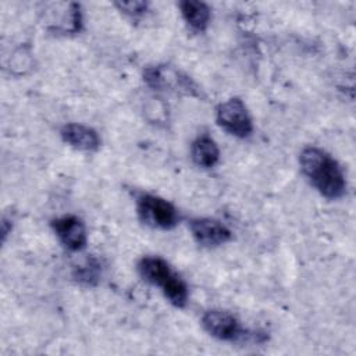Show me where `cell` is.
I'll return each mask as SVG.
<instances>
[{
    "instance_id": "obj_6",
    "label": "cell",
    "mask_w": 356,
    "mask_h": 356,
    "mask_svg": "<svg viewBox=\"0 0 356 356\" xmlns=\"http://www.w3.org/2000/svg\"><path fill=\"white\" fill-rule=\"evenodd\" d=\"M202 325L211 337L221 341H235L243 337L239 321L227 310L213 309L206 312L202 317Z\"/></svg>"
},
{
    "instance_id": "obj_13",
    "label": "cell",
    "mask_w": 356,
    "mask_h": 356,
    "mask_svg": "<svg viewBox=\"0 0 356 356\" xmlns=\"http://www.w3.org/2000/svg\"><path fill=\"white\" fill-rule=\"evenodd\" d=\"M114 6L122 11L124 14H128L131 17H139L147 10L146 1H115Z\"/></svg>"
},
{
    "instance_id": "obj_3",
    "label": "cell",
    "mask_w": 356,
    "mask_h": 356,
    "mask_svg": "<svg viewBox=\"0 0 356 356\" xmlns=\"http://www.w3.org/2000/svg\"><path fill=\"white\" fill-rule=\"evenodd\" d=\"M136 210L140 221L152 228L172 229L179 221L175 206L156 195H140L136 200Z\"/></svg>"
},
{
    "instance_id": "obj_10",
    "label": "cell",
    "mask_w": 356,
    "mask_h": 356,
    "mask_svg": "<svg viewBox=\"0 0 356 356\" xmlns=\"http://www.w3.org/2000/svg\"><path fill=\"white\" fill-rule=\"evenodd\" d=\"M181 14L185 19V22L196 32L206 31L209 22H210V8L203 1L196 0H184L179 3Z\"/></svg>"
},
{
    "instance_id": "obj_14",
    "label": "cell",
    "mask_w": 356,
    "mask_h": 356,
    "mask_svg": "<svg viewBox=\"0 0 356 356\" xmlns=\"http://www.w3.org/2000/svg\"><path fill=\"white\" fill-rule=\"evenodd\" d=\"M13 221H11V218H8V217H3V220H1V241L4 242L6 241V238H7V235L11 232V228H13V224H11Z\"/></svg>"
},
{
    "instance_id": "obj_8",
    "label": "cell",
    "mask_w": 356,
    "mask_h": 356,
    "mask_svg": "<svg viewBox=\"0 0 356 356\" xmlns=\"http://www.w3.org/2000/svg\"><path fill=\"white\" fill-rule=\"evenodd\" d=\"M189 228L195 241L204 248H216L227 243L232 234L220 221L213 218H195L189 222Z\"/></svg>"
},
{
    "instance_id": "obj_2",
    "label": "cell",
    "mask_w": 356,
    "mask_h": 356,
    "mask_svg": "<svg viewBox=\"0 0 356 356\" xmlns=\"http://www.w3.org/2000/svg\"><path fill=\"white\" fill-rule=\"evenodd\" d=\"M140 277L161 288L164 296L175 307H184L188 302V285L185 281L171 270L170 264L159 256H145L138 263Z\"/></svg>"
},
{
    "instance_id": "obj_4",
    "label": "cell",
    "mask_w": 356,
    "mask_h": 356,
    "mask_svg": "<svg viewBox=\"0 0 356 356\" xmlns=\"http://www.w3.org/2000/svg\"><path fill=\"white\" fill-rule=\"evenodd\" d=\"M216 121L224 131L236 138H248L253 132L252 117L245 103L238 97L228 99L218 104Z\"/></svg>"
},
{
    "instance_id": "obj_7",
    "label": "cell",
    "mask_w": 356,
    "mask_h": 356,
    "mask_svg": "<svg viewBox=\"0 0 356 356\" xmlns=\"http://www.w3.org/2000/svg\"><path fill=\"white\" fill-rule=\"evenodd\" d=\"M51 227L60 242L71 252L82 250L86 246L88 235L85 224L75 216H63L51 221Z\"/></svg>"
},
{
    "instance_id": "obj_5",
    "label": "cell",
    "mask_w": 356,
    "mask_h": 356,
    "mask_svg": "<svg viewBox=\"0 0 356 356\" xmlns=\"http://www.w3.org/2000/svg\"><path fill=\"white\" fill-rule=\"evenodd\" d=\"M143 79L145 82L153 88V89H172L177 92H182L188 96H196L200 97V89L199 86L185 74L172 70V68H167V67H147L143 71Z\"/></svg>"
},
{
    "instance_id": "obj_12",
    "label": "cell",
    "mask_w": 356,
    "mask_h": 356,
    "mask_svg": "<svg viewBox=\"0 0 356 356\" xmlns=\"http://www.w3.org/2000/svg\"><path fill=\"white\" fill-rule=\"evenodd\" d=\"M74 278L85 285H96L100 277V264L96 259L88 257L82 264L76 266L72 273Z\"/></svg>"
},
{
    "instance_id": "obj_9",
    "label": "cell",
    "mask_w": 356,
    "mask_h": 356,
    "mask_svg": "<svg viewBox=\"0 0 356 356\" xmlns=\"http://www.w3.org/2000/svg\"><path fill=\"white\" fill-rule=\"evenodd\" d=\"M63 140L74 149L83 152H95L100 146V138L97 132L86 125L71 122L65 124L60 132Z\"/></svg>"
},
{
    "instance_id": "obj_1",
    "label": "cell",
    "mask_w": 356,
    "mask_h": 356,
    "mask_svg": "<svg viewBox=\"0 0 356 356\" xmlns=\"http://www.w3.org/2000/svg\"><path fill=\"white\" fill-rule=\"evenodd\" d=\"M300 170L310 184L327 199H339L346 192L345 174L338 161L323 149L309 146L299 156Z\"/></svg>"
},
{
    "instance_id": "obj_11",
    "label": "cell",
    "mask_w": 356,
    "mask_h": 356,
    "mask_svg": "<svg viewBox=\"0 0 356 356\" xmlns=\"http://www.w3.org/2000/svg\"><path fill=\"white\" fill-rule=\"evenodd\" d=\"M192 160L202 168H211L220 160V150L210 136H199L193 140L191 147Z\"/></svg>"
}]
</instances>
